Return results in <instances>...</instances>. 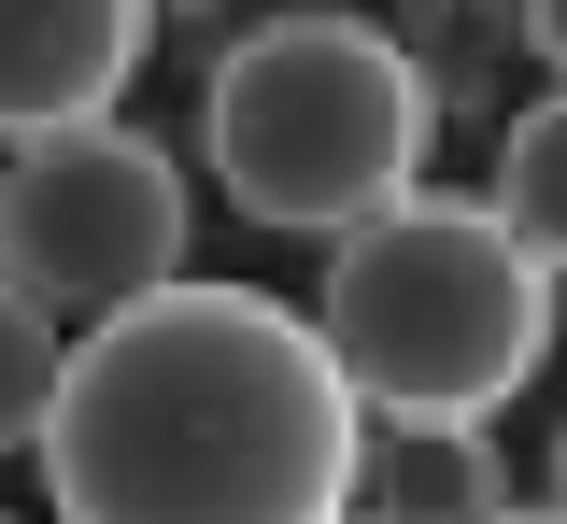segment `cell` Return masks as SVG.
<instances>
[{
  "mask_svg": "<svg viewBox=\"0 0 567 524\" xmlns=\"http://www.w3.org/2000/svg\"><path fill=\"white\" fill-rule=\"evenodd\" d=\"M29 453L58 524H341L354 397L312 312L256 284H156L71 326Z\"/></svg>",
  "mask_w": 567,
  "mask_h": 524,
  "instance_id": "cell-1",
  "label": "cell"
},
{
  "mask_svg": "<svg viewBox=\"0 0 567 524\" xmlns=\"http://www.w3.org/2000/svg\"><path fill=\"white\" fill-rule=\"evenodd\" d=\"M312 340L354 426H496L554 355V255H525L454 185H398L354 227H327Z\"/></svg>",
  "mask_w": 567,
  "mask_h": 524,
  "instance_id": "cell-2",
  "label": "cell"
},
{
  "mask_svg": "<svg viewBox=\"0 0 567 524\" xmlns=\"http://www.w3.org/2000/svg\"><path fill=\"white\" fill-rule=\"evenodd\" d=\"M213 185L241 227H284V241H327L369 199L425 185V143H440V99L425 72L369 29V14H270L227 43L213 72Z\"/></svg>",
  "mask_w": 567,
  "mask_h": 524,
  "instance_id": "cell-3",
  "label": "cell"
},
{
  "mask_svg": "<svg viewBox=\"0 0 567 524\" xmlns=\"http://www.w3.org/2000/svg\"><path fill=\"white\" fill-rule=\"evenodd\" d=\"M185 241H199V199H185L171 143H142L114 114L0 143V270L58 326H100V312L185 284Z\"/></svg>",
  "mask_w": 567,
  "mask_h": 524,
  "instance_id": "cell-4",
  "label": "cell"
},
{
  "mask_svg": "<svg viewBox=\"0 0 567 524\" xmlns=\"http://www.w3.org/2000/svg\"><path fill=\"white\" fill-rule=\"evenodd\" d=\"M142 43H156L142 0H0V143H43V128L114 114Z\"/></svg>",
  "mask_w": 567,
  "mask_h": 524,
  "instance_id": "cell-5",
  "label": "cell"
},
{
  "mask_svg": "<svg viewBox=\"0 0 567 524\" xmlns=\"http://www.w3.org/2000/svg\"><path fill=\"white\" fill-rule=\"evenodd\" d=\"M511 511V453L483 426H354L341 524H496Z\"/></svg>",
  "mask_w": 567,
  "mask_h": 524,
  "instance_id": "cell-6",
  "label": "cell"
},
{
  "mask_svg": "<svg viewBox=\"0 0 567 524\" xmlns=\"http://www.w3.org/2000/svg\"><path fill=\"white\" fill-rule=\"evenodd\" d=\"M58 369H71V326L14 270H0V453H29L43 440V411H58Z\"/></svg>",
  "mask_w": 567,
  "mask_h": 524,
  "instance_id": "cell-7",
  "label": "cell"
},
{
  "mask_svg": "<svg viewBox=\"0 0 567 524\" xmlns=\"http://www.w3.org/2000/svg\"><path fill=\"white\" fill-rule=\"evenodd\" d=\"M525 255H567V114L539 99L525 128H511V156H496V199H483Z\"/></svg>",
  "mask_w": 567,
  "mask_h": 524,
  "instance_id": "cell-8",
  "label": "cell"
},
{
  "mask_svg": "<svg viewBox=\"0 0 567 524\" xmlns=\"http://www.w3.org/2000/svg\"><path fill=\"white\" fill-rule=\"evenodd\" d=\"M511 43H525V57L554 72V57H567V0H511Z\"/></svg>",
  "mask_w": 567,
  "mask_h": 524,
  "instance_id": "cell-9",
  "label": "cell"
},
{
  "mask_svg": "<svg viewBox=\"0 0 567 524\" xmlns=\"http://www.w3.org/2000/svg\"><path fill=\"white\" fill-rule=\"evenodd\" d=\"M496 524H567V511H554V496H511V511H496Z\"/></svg>",
  "mask_w": 567,
  "mask_h": 524,
  "instance_id": "cell-10",
  "label": "cell"
},
{
  "mask_svg": "<svg viewBox=\"0 0 567 524\" xmlns=\"http://www.w3.org/2000/svg\"><path fill=\"white\" fill-rule=\"evenodd\" d=\"M142 14H213V0H142Z\"/></svg>",
  "mask_w": 567,
  "mask_h": 524,
  "instance_id": "cell-11",
  "label": "cell"
},
{
  "mask_svg": "<svg viewBox=\"0 0 567 524\" xmlns=\"http://www.w3.org/2000/svg\"><path fill=\"white\" fill-rule=\"evenodd\" d=\"M0 524H14V511H0Z\"/></svg>",
  "mask_w": 567,
  "mask_h": 524,
  "instance_id": "cell-12",
  "label": "cell"
}]
</instances>
